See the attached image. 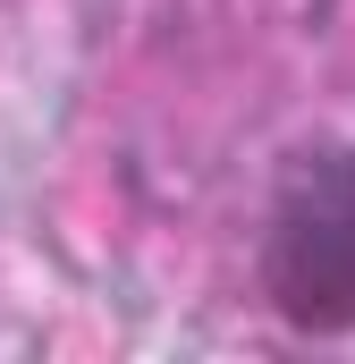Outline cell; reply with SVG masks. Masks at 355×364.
<instances>
[{"label": "cell", "mask_w": 355, "mask_h": 364, "mask_svg": "<svg viewBox=\"0 0 355 364\" xmlns=\"http://www.w3.org/2000/svg\"><path fill=\"white\" fill-rule=\"evenodd\" d=\"M254 272L288 331H305V339L355 331V144L288 153Z\"/></svg>", "instance_id": "cell-1"}]
</instances>
